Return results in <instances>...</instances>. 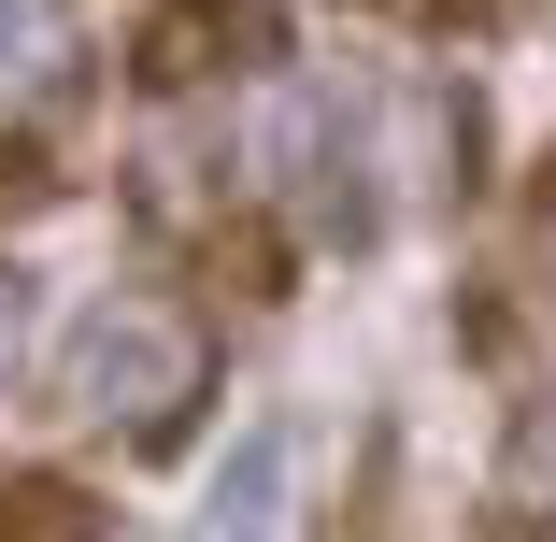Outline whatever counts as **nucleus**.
I'll list each match as a JSON object with an SVG mask.
<instances>
[{
	"label": "nucleus",
	"instance_id": "obj_1",
	"mask_svg": "<svg viewBox=\"0 0 556 542\" xmlns=\"http://www.w3.org/2000/svg\"><path fill=\"white\" fill-rule=\"evenodd\" d=\"M58 400L86 428H115V443H172V428L214 400V329L157 286H100L58 343Z\"/></svg>",
	"mask_w": 556,
	"mask_h": 542
},
{
	"label": "nucleus",
	"instance_id": "obj_2",
	"mask_svg": "<svg viewBox=\"0 0 556 542\" xmlns=\"http://www.w3.org/2000/svg\"><path fill=\"white\" fill-rule=\"evenodd\" d=\"M271 486H286V428H243V457H229V486H214L200 542H271Z\"/></svg>",
	"mask_w": 556,
	"mask_h": 542
},
{
	"label": "nucleus",
	"instance_id": "obj_3",
	"mask_svg": "<svg viewBox=\"0 0 556 542\" xmlns=\"http://www.w3.org/2000/svg\"><path fill=\"white\" fill-rule=\"evenodd\" d=\"M0 542H100V500L58 471H0Z\"/></svg>",
	"mask_w": 556,
	"mask_h": 542
},
{
	"label": "nucleus",
	"instance_id": "obj_4",
	"mask_svg": "<svg viewBox=\"0 0 556 542\" xmlns=\"http://www.w3.org/2000/svg\"><path fill=\"white\" fill-rule=\"evenodd\" d=\"M0 357H15V286H0Z\"/></svg>",
	"mask_w": 556,
	"mask_h": 542
}]
</instances>
